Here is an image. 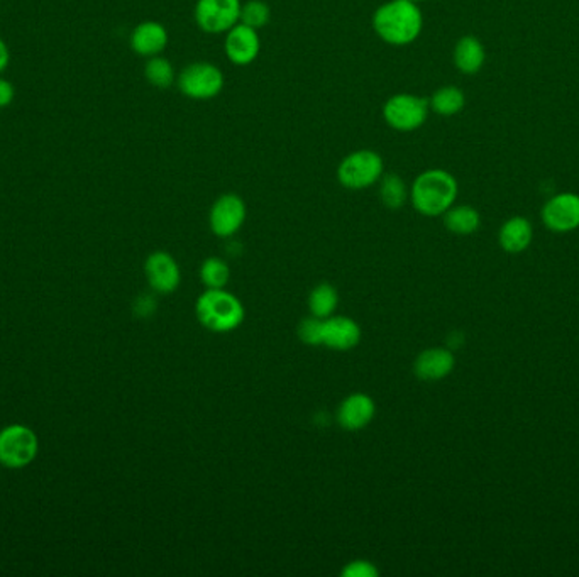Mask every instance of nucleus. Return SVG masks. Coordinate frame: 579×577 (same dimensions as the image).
Segmentation results:
<instances>
[{
    "label": "nucleus",
    "mask_w": 579,
    "mask_h": 577,
    "mask_svg": "<svg viewBox=\"0 0 579 577\" xmlns=\"http://www.w3.org/2000/svg\"><path fill=\"white\" fill-rule=\"evenodd\" d=\"M374 33L392 46H407L422 33L424 15L419 5L410 0H390L373 15Z\"/></svg>",
    "instance_id": "nucleus-1"
},
{
    "label": "nucleus",
    "mask_w": 579,
    "mask_h": 577,
    "mask_svg": "<svg viewBox=\"0 0 579 577\" xmlns=\"http://www.w3.org/2000/svg\"><path fill=\"white\" fill-rule=\"evenodd\" d=\"M456 197V178L439 168L420 173L410 190L414 209L425 217L443 215L454 205Z\"/></svg>",
    "instance_id": "nucleus-2"
},
{
    "label": "nucleus",
    "mask_w": 579,
    "mask_h": 577,
    "mask_svg": "<svg viewBox=\"0 0 579 577\" xmlns=\"http://www.w3.org/2000/svg\"><path fill=\"white\" fill-rule=\"evenodd\" d=\"M197 319L205 329L215 333L237 329L245 320V307L233 293L219 290H205L195 305Z\"/></svg>",
    "instance_id": "nucleus-3"
},
{
    "label": "nucleus",
    "mask_w": 579,
    "mask_h": 577,
    "mask_svg": "<svg viewBox=\"0 0 579 577\" xmlns=\"http://www.w3.org/2000/svg\"><path fill=\"white\" fill-rule=\"evenodd\" d=\"M384 173L382 154L371 149H359L339 163L337 180L349 190H364L378 184Z\"/></svg>",
    "instance_id": "nucleus-4"
},
{
    "label": "nucleus",
    "mask_w": 579,
    "mask_h": 577,
    "mask_svg": "<svg viewBox=\"0 0 579 577\" xmlns=\"http://www.w3.org/2000/svg\"><path fill=\"white\" fill-rule=\"evenodd\" d=\"M429 109V100L414 94H396L384 102L383 119L394 131L410 133L425 124Z\"/></svg>",
    "instance_id": "nucleus-5"
},
{
    "label": "nucleus",
    "mask_w": 579,
    "mask_h": 577,
    "mask_svg": "<svg viewBox=\"0 0 579 577\" xmlns=\"http://www.w3.org/2000/svg\"><path fill=\"white\" fill-rule=\"evenodd\" d=\"M39 449L36 433L25 425L14 423L0 430V464L19 469L35 461Z\"/></svg>",
    "instance_id": "nucleus-6"
},
{
    "label": "nucleus",
    "mask_w": 579,
    "mask_h": 577,
    "mask_svg": "<svg viewBox=\"0 0 579 577\" xmlns=\"http://www.w3.org/2000/svg\"><path fill=\"white\" fill-rule=\"evenodd\" d=\"M180 92L188 99L210 100L217 97L224 88V75L212 63H192L184 68L176 80Z\"/></svg>",
    "instance_id": "nucleus-7"
},
{
    "label": "nucleus",
    "mask_w": 579,
    "mask_h": 577,
    "mask_svg": "<svg viewBox=\"0 0 579 577\" xmlns=\"http://www.w3.org/2000/svg\"><path fill=\"white\" fill-rule=\"evenodd\" d=\"M241 5V0H197L195 21L204 33H227L239 23Z\"/></svg>",
    "instance_id": "nucleus-8"
},
{
    "label": "nucleus",
    "mask_w": 579,
    "mask_h": 577,
    "mask_svg": "<svg viewBox=\"0 0 579 577\" xmlns=\"http://www.w3.org/2000/svg\"><path fill=\"white\" fill-rule=\"evenodd\" d=\"M246 204L235 194H225L214 202L209 214V225L217 237L235 235L246 221Z\"/></svg>",
    "instance_id": "nucleus-9"
},
{
    "label": "nucleus",
    "mask_w": 579,
    "mask_h": 577,
    "mask_svg": "<svg viewBox=\"0 0 579 577\" xmlns=\"http://www.w3.org/2000/svg\"><path fill=\"white\" fill-rule=\"evenodd\" d=\"M145 273L151 290L160 295H170L182 282L178 263L165 251H156L149 254L145 263Z\"/></svg>",
    "instance_id": "nucleus-10"
},
{
    "label": "nucleus",
    "mask_w": 579,
    "mask_h": 577,
    "mask_svg": "<svg viewBox=\"0 0 579 577\" xmlns=\"http://www.w3.org/2000/svg\"><path fill=\"white\" fill-rule=\"evenodd\" d=\"M224 50L229 62L235 63L237 66L251 65L258 58L261 50L258 29L237 23L233 29L225 33Z\"/></svg>",
    "instance_id": "nucleus-11"
},
{
    "label": "nucleus",
    "mask_w": 579,
    "mask_h": 577,
    "mask_svg": "<svg viewBox=\"0 0 579 577\" xmlns=\"http://www.w3.org/2000/svg\"><path fill=\"white\" fill-rule=\"evenodd\" d=\"M543 221L554 233H569L579 227V195L559 194L543 209Z\"/></svg>",
    "instance_id": "nucleus-12"
},
{
    "label": "nucleus",
    "mask_w": 579,
    "mask_h": 577,
    "mask_svg": "<svg viewBox=\"0 0 579 577\" xmlns=\"http://www.w3.org/2000/svg\"><path fill=\"white\" fill-rule=\"evenodd\" d=\"M361 341V327L356 320L351 317H327L324 319V333H322V345L333 349V351H351Z\"/></svg>",
    "instance_id": "nucleus-13"
},
{
    "label": "nucleus",
    "mask_w": 579,
    "mask_h": 577,
    "mask_svg": "<svg viewBox=\"0 0 579 577\" xmlns=\"http://www.w3.org/2000/svg\"><path fill=\"white\" fill-rule=\"evenodd\" d=\"M376 413L373 398L364 393L349 394L337 410L339 425L349 432H358L368 427Z\"/></svg>",
    "instance_id": "nucleus-14"
},
{
    "label": "nucleus",
    "mask_w": 579,
    "mask_h": 577,
    "mask_svg": "<svg viewBox=\"0 0 579 577\" xmlns=\"http://www.w3.org/2000/svg\"><path fill=\"white\" fill-rule=\"evenodd\" d=\"M454 354L444 347H432L424 353L414 363V373L422 381H439L451 374L454 369Z\"/></svg>",
    "instance_id": "nucleus-15"
},
{
    "label": "nucleus",
    "mask_w": 579,
    "mask_h": 577,
    "mask_svg": "<svg viewBox=\"0 0 579 577\" xmlns=\"http://www.w3.org/2000/svg\"><path fill=\"white\" fill-rule=\"evenodd\" d=\"M168 45L166 27L156 21H146L135 27L131 35V48L139 56H158Z\"/></svg>",
    "instance_id": "nucleus-16"
},
{
    "label": "nucleus",
    "mask_w": 579,
    "mask_h": 577,
    "mask_svg": "<svg viewBox=\"0 0 579 577\" xmlns=\"http://www.w3.org/2000/svg\"><path fill=\"white\" fill-rule=\"evenodd\" d=\"M484 60L486 53L478 37L464 36L457 41L454 48V65L461 74H478L484 65Z\"/></svg>",
    "instance_id": "nucleus-17"
},
{
    "label": "nucleus",
    "mask_w": 579,
    "mask_h": 577,
    "mask_svg": "<svg viewBox=\"0 0 579 577\" xmlns=\"http://www.w3.org/2000/svg\"><path fill=\"white\" fill-rule=\"evenodd\" d=\"M532 241V225L524 217H514L500 229V244L506 253H522Z\"/></svg>",
    "instance_id": "nucleus-18"
},
{
    "label": "nucleus",
    "mask_w": 579,
    "mask_h": 577,
    "mask_svg": "<svg viewBox=\"0 0 579 577\" xmlns=\"http://www.w3.org/2000/svg\"><path fill=\"white\" fill-rule=\"evenodd\" d=\"M444 225L447 231L459 234V235H468L476 233L480 227V214L478 210L469 207V205H457L451 207L444 214Z\"/></svg>",
    "instance_id": "nucleus-19"
},
{
    "label": "nucleus",
    "mask_w": 579,
    "mask_h": 577,
    "mask_svg": "<svg viewBox=\"0 0 579 577\" xmlns=\"http://www.w3.org/2000/svg\"><path fill=\"white\" fill-rule=\"evenodd\" d=\"M464 104H466L464 92L453 85L443 86V88L435 90L429 100L432 111L439 115H445V117L459 114L464 109Z\"/></svg>",
    "instance_id": "nucleus-20"
},
{
    "label": "nucleus",
    "mask_w": 579,
    "mask_h": 577,
    "mask_svg": "<svg viewBox=\"0 0 579 577\" xmlns=\"http://www.w3.org/2000/svg\"><path fill=\"white\" fill-rule=\"evenodd\" d=\"M339 303V295L337 290L329 283H321L317 284L310 295H308V308L310 313L317 319H327L331 317Z\"/></svg>",
    "instance_id": "nucleus-21"
},
{
    "label": "nucleus",
    "mask_w": 579,
    "mask_h": 577,
    "mask_svg": "<svg viewBox=\"0 0 579 577\" xmlns=\"http://www.w3.org/2000/svg\"><path fill=\"white\" fill-rule=\"evenodd\" d=\"M380 198L383 205L388 209L398 210L405 205L408 198V188L402 176L394 173H383L380 178Z\"/></svg>",
    "instance_id": "nucleus-22"
},
{
    "label": "nucleus",
    "mask_w": 579,
    "mask_h": 577,
    "mask_svg": "<svg viewBox=\"0 0 579 577\" xmlns=\"http://www.w3.org/2000/svg\"><path fill=\"white\" fill-rule=\"evenodd\" d=\"M231 271L227 263L221 258H209L202 263L200 268V280L205 284L207 290H219L229 282Z\"/></svg>",
    "instance_id": "nucleus-23"
},
{
    "label": "nucleus",
    "mask_w": 579,
    "mask_h": 577,
    "mask_svg": "<svg viewBox=\"0 0 579 577\" xmlns=\"http://www.w3.org/2000/svg\"><path fill=\"white\" fill-rule=\"evenodd\" d=\"M145 76L156 88H170L175 84V68L163 56H151L145 66Z\"/></svg>",
    "instance_id": "nucleus-24"
},
{
    "label": "nucleus",
    "mask_w": 579,
    "mask_h": 577,
    "mask_svg": "<svg viewBox=\"0 0 579 577\" xmlns=\"http://www.w3.org/2000/svg\"><path fill=\"white\" fill-rule=\"evenodd\" d=\"M270 17H272V11L268 4L263 0H249L241 5L239 23L249 25L253 29H263L270 23Z\"/></svg>",
    "instance_id": "nucleus-25"
},
{
    "label": "nucleus",
    "mask_w": 579,
    "mask_h": 577,
    "mask_svg": "<svg viewBox=\"0 0 579 577\" xmlns=\"http://www.w3.org/2000/svg\"><path fill=\"white\" fill-rule=\"evenodd\" d=\"M298 339L307 345H322V333H324V319L308 317L298 323Z\"/></svg>",
    "instance_id": "nucleus-26"
},
{
    "label": "nucleus",
    "mask_w": 579,
    "mask_h": 577,
    "mask_svg": "<svg viewBox=\"0 0 579 577\" xmlns=\"http://www.w3.org/2000/svg\"><path fill=\"white\" fill-rule=\"evenodd\" d=\"M341 574L344 577H378L380 572H378L376 565L370 562V561L358 559V561H353V562L345 565Z\"/></svg>",
    "instance_id": "nucleus-27"
},
{
    "label": "nucleus",
    "mask_w": 579,
    "mask_h": 577,
    "mask_svg": "<svg viewBox=\"0 0 579 577\" xmlns=\"http://www.w3.org/2000/svg\"><path fill=\"white\" fill-rule=\"evenodd\" d=\"M133 312L136 313V317H139V319H148V317H151V315L156 312V300H155V296L148 295V293L137 296L136 302H135V305H133Z\"/></svg>",
    "instance_id": "nucleus-28"
},
{
    "label": "nucleus",
    "mask_w": 579,
    "mask_h": 577,
    "mask_svg": "<svg viewBox=\"0 0 579 577\" xmlns=\"http://www.w3.org/2000/svg\"><path fill=\"white\" fill-rule=\"evenodd\" d=\"M14 95H15V90L13 84L5 78H0V109L9 107L13 104Z\"/></svg>",
    "instance_id": "nucleus-29"
},
{
    "label": "nucleus",
    "mask_w": 579,
    "mask_h": 577,
    "mask_svg": "<svg viewBox=\"0 0 579 577\" xmlns=\"http://www.w3.org/2000/svg\"><path fill=\"white\" fill-rule=\"evenodd\" d=\"M9 63H11V53L5 41L0 37V74L9 66Z\"/></svg>",
    "instance_id": "nucleus-30"
},
{
    "label": "nucleus",
    "mask_w": 579,
    "mask_h": 577,
    "mask_svg": "<svg viewBox=\"0 0 579 577\" xmlns=\"http://www.w3.org/2000/svg\"><path fill=\"white\" fill-rule=\"evenodd\" d=\"M410 2H415V4H419V2H422V0H410Z\"/></svg>",
    "instance_id": "nucleus-31"
}]
</instances>
